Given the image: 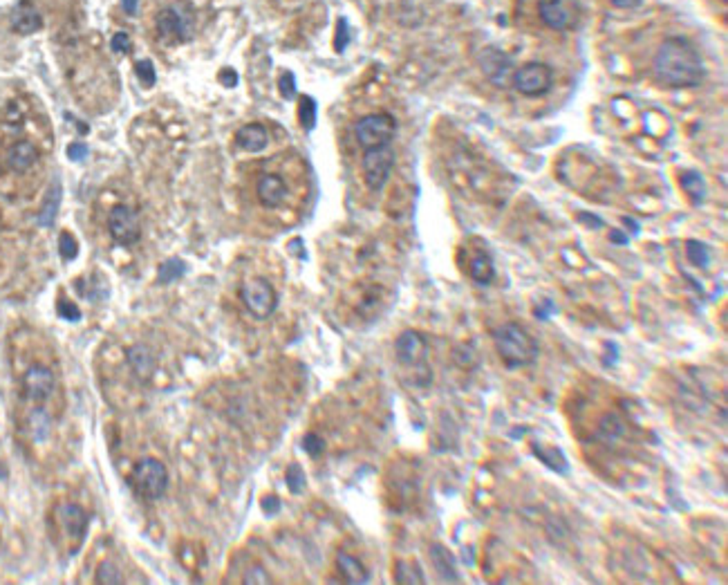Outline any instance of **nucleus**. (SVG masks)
Wrapping results in <instances>:
<instances>
[{
  "label": "nucleus",
  "instance_id": "1",
  "mask_svg": "<svg viewBox=\"0 0 728 585\" xmlns=\"http://www.w3.org/2000/svg\"><path fill=\"white\" fill-rule=\"evenodd\" d=\"M652 72L656 81L668 88H697L706 77V65L695 43L686 37L666 39L652 58Z\"/></svg>",
  "mask_w": 728,
  "mask_h": 585
},
{
  "label": "nucleus",
  "instance_id": "2",
  "mask_svg": "<svg viewBox=\"0 0 728 585\" xmlns=\"http://www.w3.org/2000/svg\"><path fill=\"white\" fill-rule=\"evenodd\" d=\"M493 343H496L498 355L502 357L504 366L527 368L538 359V341L524 330L520 323H504L493 330Z\"/></svg>",
  "mask_w": 728,
  "mask_h": 585
},
{
  "label": "nucleus",
  "instance_id": "3",
  "mask_svg": "<svg viewBox=\"0 0 728 585\" xmlns=\"http://www.w3.org/2000/svg\"><path fill=\"white\" fill-rule=\"evenodd\" d=\"M52 527L56 541H61L67 552L74 554L88 532V513L72 502H58L52 509Z\"/></svg>",
  "mask_w": 728,
  "mask_h": 585
},
{
  "label": "nucleus",
  "instance_id": "4",
  "mask_svg": "<svg viewBox=\"0 0 728 585\" xmlns=\"http://www.w3.org/2000/svg\"><path fill=\"white\" fill-rule=\"evenodd\" d=\"M131 485H133L135 494L139 498H144L148 502L159 500L168 489V471L159 460L144 458L135 464L133 475H131Z\"/></svg>",
  "mask_w": 728,
  "mask_h": 585
},
{
  "label": "nucleus",
  "instance_id": "5",
  "mask_svg": "<svg viewBox=\"0 0 728 585\" xmlns=\"http://www.w3.org/2000/svg\"><path fill=\"white\" fill-rule=\"evenodd\" d=\"M395 133H397V121L388 112H372V114L361 117L355 124V137L361 150L392 144Z\"/></svg>",
  "mask_w": 728,
  "mask_h": 585
},
{
  "label": "nucleus",
  "instance_id": "6",
  "mask_svg": "<svg viewBox=\"0 0 728 585\" xmlns=\"http://www.w3.org/2000/svg\"><path fill=\"white\" fill-rule=\"evenodd\" d=\"M20 393L32 406H43L56 393V374L45 364H29L20 374Z\"/></svg>",
  "mask_w": 728,
  "mask_h": 585
},
{
  "label": "nucleus",
  "instance_id": "7",
  "mask_svg": "<svg viewBox=\"0 0 728 585\" xmlns=\"http://www.w3.org/2000/svg\"><path fill=\"white\" fill-rule=\"evenodd\" d=\"M240 298L244 303L246 312L260 321L272 317L276 305H278V294H276L274 285L269 283L267 278H260V276L246 280V283L240 287Z\"/></svg>",
  "mask_w": 728,
  "mask_h": 585
},
{
  "label": "nucleus",
  "instance_id": "8",
  "mask_svg": "<svg viewBox=\"0 0 728 585\" xmlns=\"http://www.w3.org/2000/svg\"><path fill=\"white\" fill-rule=\"evenodd\" d=\"M511 84L524 97H543L554 86V70L540 61L524 63L513 72Z\"/></svg>",
  "mask_w": 728,
  "mask_h": 585
},
{
  "label": "nucleus",
  "instance_id": "9",
  "mask_svg": "<svg viewBox=\"0 0 728 585\" xmlns=\"http://www.w3.org/2000/svg\"><path fill=\"white\" fill-rule=\"evenodd\" d=\"M392 166H395V150L390 144L363 150L361 169H363V180H366V186L370 191L383 189L392 173Z\"/></svg>",
  "mask_w": 728,
  "mask_h": 585
},
{
  "label": "nucleus",
  "instance_id": "10",
  "mask_svg": "<svg viewBox=\"0 0 728 585\" xmlns=\"http://www.w3.org/2000/svg\"><path fill=\"white\" fill-rule=\"evenodd\" d=\"M538 16L549 29L567 32L574 29L581 20V5L578 0H540Z\"/></svg>",
  "mask_w": 728,
  "mask_h": 585
},
{
  "label": "nucleus",
  "instance_id": "11",
  "mask_svg": "<svg viewBox=\"0 0 728 585\" xmlns=\"http://www.w3.org/2000/svg\"><path fill=\"white\" fill-rule=\"evenodd\" d=\"M256 197L267 211H276V209L285 206L289 200V186L283 175L265 171L258 175L256 180Z\"/></svg>",
  "mask_w": 728,
  "mask_h": 585
},
{
  "label": "nucleus",
  "instance_id": "12",
  "mask_svg": "<svg viewBox=\"0 0 728 585\" xmlns=\"http://www.w3.org/2000/svg\"><path fill=\"white\" fill-rule=\"evenodd\" d=\"M41 162V150L32 139H14L5 146V169L14 175H27Z\"/></svg>",
  "mask_w": 728,
  "mask_h": 585
},
{
  "label": "nucleus",
  "instance_id": "13",
  "mask_svg": "<svg viewBox=\"0 0 728 585\" xmlns=\"http://www.w3.org/2000/svg\"><path fill=\"white\" fill-rule=\"evenodd\" d=\"M108 231L117 244L131 247L139 240V220L135 209L128 204H117L108 216Z\"/></svg>",
  "mask_w": 728,
  "mask_h": 585
},
{
  "label": "nucleus",
  "instance_id": "14",
  "mask_svg": "<svg viewBox=\"0 0 728 585\" xmlns=\"http://www.w3.org/2000/svg\"><path fill=\"white\" fill-rule=\"evenodd\" d=\"M395 355L402 366H410V368L426 366V357H428L426 336L417 330H404L395 341Z\"/></svg>",
  "mask_w": 728,
  "mask_h": 585
},
{
  "label": "nucleus",
  "instance_id": "15",
  "mask_svg": "<svg viewBox=\"0 0 728 585\" xmlns=\"http://www.w3.org/2000/svg\"><path fill=\"white\" fill-rule=\"evenodd\" d=\"M155 27H157V37L164 45H180L189 39V29H186L184 18L171 7L159 11L155 18Z\"/></svg>",
  "mask_w": 728,
  "mask_h": 585
},
{
  "label": "nucleus",
  "instance_id": "16",
  "mask_svg": "<svg viewBox=\"0 0 728 585\" xmlns=\"http://www.w3.org/2000/svg\"><path fill=\"white\" fill-rule=\"evenodd\" d=\"M511 58L509 56H504V52H500V50H496V48H489L487 52H484V58H482V67H484V72H487V77L493 81V84H498V86H507L509 84V79L507 77H513V72H511Z\"/></svg>",
  "mask_w": 728,
  "mask_h": 585
},
{
  "label": "nucleus",
  "instance_id": "17",
  "mask_svg": "<svg viewBox=\"0 0 728 585\" xmlns=\"http://www.w3.org/2000/svg\"><path fill=\"white\" fill-rule=\"evenodd\" d=\"M9 25L16 34H20V37H29V34H37L43 27V18L34 5L20 3L14 11H11Z\"/></svg>",
  "mask_w": 728,
  "mask_h": 585
},
{
  "label": "nucleus",
  "instance_id": "18",
  "mask_svg": "<svg viewBox=\"0 0 728 585\" xmlns=\"http://www.w3.org/2000/svg\"><path fill=\"white\" fill-rule=\"evenodd\" d=\"M236 144L246 153H260L269 144V133L263 124H246L236 133Z\"/></svg>",
  "mask_w": 728,
  "mask_h": 585
},
{
  "label": "nucleus",
  "instance_id": "19",
  "mask_svg": "<svg viewBox=\"0 0 728 585\" xmlns=\"http://www.w3.org/2000/svg\"><path fill=\"white\" fill-rule=\"evenodd\" d=\"M336 567H338V572H340V577H343L348 583L359 585V583H368V579H370L368 570L363 567L361 560L355 558V556H350V554H345V552H340V554L336 556Z\"/></svg>",
  "mask_w": 728,
  "mask_h": 585
},
{
  "label": "nucleus",
  "instance_id": "20",
  "mask_svg": "<svg viewBox=\"0 0 728 585\" xmlns=\"http://www.w3.org/2000/svg\"><path fill=\"white\" fill-rule=\"evenodd\" d=\"M128 364H131L133 372L139 379H150L152 370H155V357L146 346H135L128 350Z\"/></svg>",
  "mask_w": 728,
  "mask_h": 585
},
{
  "label": "nucleus",
  "instance_id": "21",
  "mask_svg": "<svg viewBox=\"0 0 728 585\" xmlns=\"http://www.w3.org/2000/svg\"><path fill=\"white\" fill-rule=\"evenodd\" d=\"M430 556L432 563H435V570L439 572V577L449 583H460V577H457V567H455V558L453 554L446 549L444 545H432L430 547Z\"/></svg>",
  "mask_w": 728,
  "mask_h": 585
},
{
  "label": "nucleus",
  "instance_id": "22",
  "mask_svg": "<svg viewBox=\"0 0 728 585\" xmlns=\"http://www.w3.org/2000/svg\"><path fill=\"white\" fill-rule=\"evenodd\" d=\"M534 453L536 458L543 462L545 466H549L551 471L558 473H567V458L558 447H543V444H534Z\"/></svg>",
  "mask_w": 728,
  "mask_h": 585
},
{
  "label": "nucleus",
  "instance_id": "23",
  "mask_svg": "<svg viewBox=\"0 0 728 585\" xmlns=\"http://www.w3.org/2000/svg\"><path fill=\"white\" fill-rule=\"evenodd\" d=\"M58 204H61V184L54 182L50 186L48 195H45V202H43L41 213H39V225L41 227H52L54 225L56 213H58Z\"/></svg>",
  "mask_w": 728,
  "mask_h": 585
},
{
  "label": "nucleus",
  "instance_id": "24",
  "mask_svg": "<svg viewBox=\"0 0 728 585\" xmlns=\"http://www.w3.org/2000/svg\"><path fill=\"white\" fill-rule=\"evenodd\" d=\"M468 276H471L477 285H491L493 278H496V267H493V261L491 256L482 254L477 256V258L471 261V265H468Z\"/></svg>",
  "mask_w": 728,
  "mask_h": 585
},
{
  "label": "nucleus",
  "instance_id": "25",
  "mask_svg": "<svg viewBox=\"0 0 728 585\" xmlns=\"http://www.w3.org/2000/svg\"><path fill=\"white\" fill-rule=\"evenodd\" d=\"M679 184L695 204H699L703 200V195H706V184H703V178L697 171H684L679 178Z\"/></svg>",
  "mask_w": 728,
  "mask_h": 585
},
{
  "label": "nucleus",
  "instance_id": "26",
  "mask_svg": "<svg viewBox=\"0 0 728 585\" xmlns=\"http://www.w3.org/2000/svg\"><path fill=\"white\" fill-rule=\"evenodd\" d=\"M395 581L399 585H424L426 579L421 574V567L413 560H399L395 565Z\"/></svg>",
  "mask_w": 728,
  "mask_h": 585
},
{
  "label": "nucleus",
  "instance_id": "27",
  "mask_svg": "<svg viewBox=\"0 0 728 585\" xmlns=\"http://www.w3.org/2000/svg\"><path fill=\"white\" fill-rule=\"evenodd\" d=\"M686 258L692 267L697 269H706L710 265V249L708 244H703L699 240H688L686 242Z\"/></svg>",
  "mask_w": 728,
  "mask_h": 585
},
{
  "label": "nucleus",
  "instance_id": "28",
  "mask_svg": "<svg viewBox=\"0 0 728 585\" xmlns=\"http://www.w3.org/2000/svg\"><path fill=\"white\" fill-rule=\"evenodd\" d=\"M285 482L289 487V491L293 496H300L305 491V485H307V475H305L300 464H289L287 473H285Z\"/></svg>",
  "mask_w": 728,
  "mask_h": 585
},
{
  "label": "nucleus",
  "instance_id": "29",
  "mask_svg": "<svg viewBox=\"0 0 728 585\" xmlns=\"http://www.w3.org/2000/svg\"><path fill=\"white\" fill-rule=\"evenodd\" d=\"M298 119L305 131H314L316 126V101L312 97H300L298 101Z\"/></svg>",
  "mask_w": 728,
  "mask_h": 585
},
{
  "label": "nucleus",
  "instance_id": "30",
  "mask_svg": "<svg viewBox=\"0 0 728 585\" xmlns=\"http://www.w3.org/2000/svg\"><path fill=\"white\" fill-rule=\"evenodd\" d=\"M453 359H455L457 366H462V368H466V370H471V368L477 366V355H475L473 346H468V343L455 346V348H453Z\"/></svg>",
  "mask_w": 728,
  "mask_h": 585
},
{
  "label": "nucleus",
  "instance_id": "31",
  "mask_svg": "<svg viewBox=\"0 0 728 585\" xmlns=\"http://www.w3.org/2000/svg\"><path fill=\"white\" fill-rule=\"evenodd\" d=\"M184 269H186V265H184L182 261H178V258H173V261H168V263H164V265L159 267V276H157V280H159V283H161V285H166V283H173V280H175V278H180V276L184 274Z\"/></svg>",
  "mask_w": 728,
  "mask_h": 585
},
{
  "label": "nucleus",
  "instance_id": "32",
  "mask_svg": "<svg viewBox=\"0 0 728 585\" xmlns=\"http://www.w3.org/2000/svg\"><path fill=\"white\" fill-rule=\"evenodd\" d=\"M121 581H124V579H121V574H119V570H117V565L110 563V560H103V563L99 565V570H97V583L117 585V583H121Z\"/></svg>",
  "mask_w": 728,
  "mask_h": 585
},
{
  "label": "nucleus",
  "instance_id": "33",
  "mask_svg": "<svg viewBox=\"0 0 728 585\" xmlns=\"http://www.w3.org/2000/svg\"><path fill=\"white\" fill-rule=\"evenodd\" d=\"M135 72H137V79L144 84V88H152V86H155V81H157L155 65H152V63L148 61V58H144V61H137Z\"/></svg>",
  "mask_w": 728,
  "mask_h": 585
},
{
  "label": "nucleus",
  "instance_id": "34",
  "mask_svg": "<svg viewBox=\"0 0 728 585\" xmlns=\"http://www.w3.org/2000/svg\"><path fill=\"white\" fill-rule=\"evenodd\" d=\"M303 449L310 458L316 460V458H321L323 451H325V440L321 435H316V433H307V435L303 438Z\"/></svg>",
  "mask_w": 728,
  "mask_h": 585
},
{
  "label": "nucleus",
  "instance_id": "35",
  "mask_svg": "<svg viewBox=\"0 0 728 585\" xmlns=\"http://www.w3.org/2000/svg\"><path fill=\"white\" fill-rule=\"evenodd\" d=\"M58 249H61V256H63L65 261H72V258H77V254H79V244H77V240L72 238V233H67V231H63V233H61V238H58Z\"/></svg>",
  "mask_w": 728,
  "mask_h": 585
},
{
  "label": "nucleus",
  "instance_id": "36",
  "mask_svg": "<svg viewBox=\"0 0 728 585\" xmlns=\"http://www.w3.org/2000/svg\"><path fill=\"white\" fill-rule=\"evenodd\" d=\"M278 88H280V95H283L285 99H293V97H296V79H293L291 72L280 74V79H278Z\"/></svg>",
  "mask_w": 728,
  "mask_h": 585
},
{
  "label": "nucleus",
  "instance_id": "37",
  "mask_svg": "<svg viewBox=\"0 0 728 585\" xmlns=\"http://www.w3.org/2000/svg\"><path fill=\"white\" fill-rule=\"evenodd\" d=\"M110 48H112L114 54H128V52H131V48H133L131 37H128L126 32H117L112 37V41H110Z\"/></svg>",
  "mask_w": 728,
  "mask_h": 585
},
{
  "label": "nucleus",
  "instance_id": "38",
  "mask_svg": "<svg viewBox=\"0 0 728 585\" xmlns=\"http://www.w3.org/2000/svg\"><path fill=\"white\" fill-rule=\"evenodd\" d=\"M244 583H246V585H256V583H265V585H267V583H272V577L267 574L265 567L253 565V567L244 574Z\"/></svg>",
  "mask_w": 728,
  "mask_h": 585
},
{
  "label": "nucleus",
  "instance_id": "39",
  "mask_svg": "<svg viewBox=\"0 0 728 585\" xmlns=\"http://www.w3.org/2000/svg\"><path fill=\"white\" fill-rule=\"evenodd\" d=\"M58 314L65 319V321H79L81 319V312L77 305H72L70 301H63L61 305H58Z\"/></svg>",
  "mask_w": 728,
  "mask_h": 585
},
{
  "label": "nucleus",
  "instance_id": "40",
  "mask_svg": "<svg viewBox=\"0 0 728 585\" xmlns=\"http://www.w3.org/2000/svg\"><path fill=\"white\" fill-rule=\"evenodd\" d=\"M554 312H556V305H554V303H551V301H545L543 305H538V308L534 310V317H536L538 321H549V319H551V314H554Z\"/></svg>",
  "mask_w": 728,
  "mask_h": 585
},
{
  "label": "nucleus",
  "instance_id": "41",
  "mask_svg": "<svg viewBox=\"0 0 728 585\" xmlns=\"http://www.w3.org/2000/svg\"><path fill=\"white\" fill-rule=\"evenodd\" d=\"M263 511L267 513V516H276V513L280 511V500L276 496L263 498Z\"/></svg>",
  "mask_w": 728,
  "mask_h": 585
},
{
  "label": "nucleus",
  "instance_id": "42",
  "mask_svg": "<svg viewBox=\"0 0 728 585\" xmlns=\"http://www.w3.org/2000/svg\"><path fill=\"white\" fill-rule=\"evenodd\" d=\"M86 155H88V146L86 144H72L67 148V157L72 162H81Z\"/></svg>",
  "mask_w": 728,
  "mask_h": 585
},
{
  "label": "nucleus",
  "instance_id": "43",
  "mask_svg": "<svg viewBox=\"0 0 728 585\" xmlns=\"http://www.w3.org/2000/svg\"><path fill=\"white\" fill-rule=\"evenodd\" d=\"M348 45V22L345 20H338V39H336V50L343 52Z\"/></svg>",
  "mask_w": 728,
  "mask_h": 585
},
{
  "label": "nucleus",
  "instance_id": "44",
  "mask_svg": "<svg viewBox=\"0 0 728 585\" xmlns=\"http://www.w3.org/2000/svg\"><path fill=\"white\" fill-rule=\"evenodd\" d=\"M220 84H222V86H229V88H233V86L238 84V74L233 72V70H222V74H220Z\"/></svg>",
  "mask_w": 728,
  "mask_h": 585
},
{
  "label": "nucleus",
  "instance_id": "45",
  "mask_svg": "<svg viewBox=\"0 0 728 585\" xmlns=\"http://www.w3.org/2000/svg\"><path fill=\"white\" fill-rule=\"evenodd\" d=\"M609 3L618 9H637V7H641L643 0H609Z\"/></svg>",
  "mask_w": 728,
  "mask_h": 585
},
{
  "label": "nucleus",
  "instance_id": "46",
  "mask_svg": "<svg viewBox=\"0 0 728 585\" xmlns=\"http://www.w3.org/2000/svg\"><path fill=\"white\" fill-rule=\"evenodd\" d=\"M609 242H614V244H628L630 238L623 236V233H621L618 229H612V231H609Z\"/></svg>",
  "mask_w": 728,
  "mask_h": 585
},
{
  "label": "nucleus",
  "instance_id": "47",
  "mask_svg": "<svg viewBox=\"0 0 728 585\" xmlns=\"http://www.w3.org/2000/svg\"><path fill=\"white\" fill-rule=\"evenodd\" d=\"M121 7H124V11L128 16H133L137 11V7H139V0H121Z\"/></svg>",
  "mask_w": 728,
  "mask_h": 585
},
{
  "label": "nucleus",
  "instance_id": "48",
  "mask_svg": "<svg viewBox=\"0 0 728 585\" xmlns=\"http://www.w3.org/2000/svg\"><path fill=\"white\" fill-rule=\"evenodd\" d=\"M581 220H583V222H587V225L594 227V229H601V227H603V220H598V218H590V213H581Z\"/></svg>",
  "mask_w": 728,
  "mask_h": 585
},
{
  "label": "nucleus",
  "instance_id": "49",
  "mask_svg": "<svg viewBox=\"0 0 728 585\" xmlns=\"http://www.w3.org/2000/svg\"><path fill=\"white\" fill-rule=\"evenodd\" d=\"M623 222H626V227H630V229H632L634 233H639V225H637V222H634L632 218H626Z\"/></svg>",
  "mask_w": 728,
  "mask_h": 585
},
{
  "label": "nucleus",
  "instance_id": "50",
  "mask_svg": "<svg viewBox=\"0 0 728 585\" xmlns=\"http://www.w3.org/2000/svg\"><path fill=\"white\" fill-rule=\"evenodd\" d=\"M722 3H726V0H722Z\"/></svg>",
  "mask_w": 728,
  "mask_h": 585
}]
</instances>
